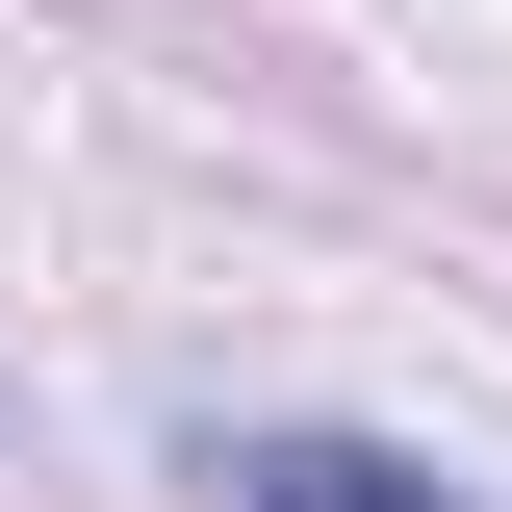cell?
Masks as SVG:
<instances>
[{
  "instance_id": "obj_1",
  "label": "cell",
  "mask_w": 512,
  "mask_h": 512,
  "mask_svg": "<svg viewBox=\"0 0 512 512\" xmlns=\"http://www.w3.org/2000/svg\"><path fill=\"white\" fill-rule=\"evenodd\" d=\"M180 487H205V512H487L461 461L333 436V410H205V436H180Z\"/></svg>"
}]
</instances>
